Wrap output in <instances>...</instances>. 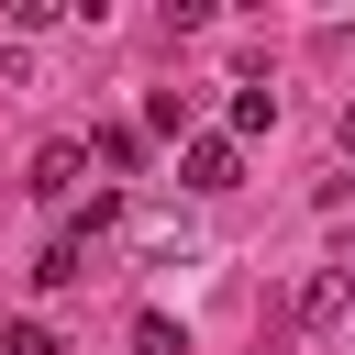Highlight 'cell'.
<instances>
[{
	"label": "cell",
	"instance_id": "6da1fadb",
	"mask_svg": "<svg viewBox=\"0 0 355 355\" xmlns=\"http://www.w3.org/2000/svg\"><path fill=\"white\" fill-rule=\"evenodd\" d=\"M178 189H200V200H222V189H244V144H233V133H200V144L178 155Z\"/></svg>",
	"mask_w": 355,
	"mask_h": 355
},
{
	"label": "cell",
	"instance_id": "7a4b0ae2",
	"mask_svg": "<svg viewBox=\"0 0 355 355\" xmlns=\"http://www.w3.org/2000/svg\"><path fill=\"white\" fill-rule=\"evenodd\" d=\"M89 244H100V233H89V222H67V233L33 255V277H44V288H78V277H89Z\"/></svg>",
	"mask_w": 355,
	"mask_h": 355
},
{
	"label": "cell",
	"instance_id": "3957f363",
	"mask_svg": "<svg viewBox=\"0 0 355 355\" xmlns=\"http://www.w3.org/2000/svg\"><path fill=\"white\" fill-rule=\"evenodd\" d=\"M344 311H355V266H322V277L300 288V322L322 333V322H344Z\"/></svg>",
	"mask_w": 355,
	"mask_h": 355
},
{
	"label": "cell",
	"instance_id": "277c9868",
	"mask_svg": "<svg viewBox=\"0 0 355 355\" xmlns=\"http://www.w3.org/2000/svg\"><path fill=\"white\" fill-rule=\"evenodd\" d=\"M78 178H89V144H44L33 155V200H67Z\"/></svg>",
	"mask_w": 355,
	"mask_h": 355
},
{
	"label": "cell",
	"instance_id": "5b68a950",
	"mask_svg": "<svg viewBox=\"0 0 355 355\" xmlns=\"http://www.w3.org/2000/svg\"><path fill=\"white\" fill-rule=\"evenodd\" d=\"M244 133H277V89H233V144Z\"/></svg>",
	"mask_w": 355,
	"mask_h": 355
},
{
	"label": "cell",
	"instance_id": "8992f818",
	"mask_svg": "<svg viewBox=\"0 0 355 355\" xmlns=\"http://www.w3.org/2000/svg\"><path fill=\"white\" fill-rule=\"evenodd\" d=\"M133 355H189V333H178L166 311H133Z\"/></svg>",
	"mask_w": 355,
	"mask_h": 355
},
{
	"label": "cell",
	"instance_id": "52a82bcc",
	"mask_svg": "<svg viewBox=\"0 0 355 355\" xmlns=\"http://www.w3.org/2000/svg\"><path fill=\"white\" fill-rule=\"evenodd\" d=\"M100 166H111V178H133V166H144V133H133V122H111V133H100Z\"/></svg>",
	"mask_w": 355,
	"mask_h": 355
},
{
	"label": "cell",
	"instance_id": "ba28073f",
	"mask_svg": "<svg viewBox=\"0 0 355 355\" xmlns=\"http://www.w3.org/2000/svg\"><path fill=\"white\" fill-rule=\"evenodd\" d=\"M0 355H67V333H55V322H11V333H0Z\"/></svg>",
	"mask_w": 355,
	"mask_h": 355
},
{
	"label": "cell",
	"instance_id": "9c48e42d",
	"mask_svg": "<svg viewBox=\"0 0 355 355\" xmlns=\"http://www.w3.org/2000/svg\"><path fill=\"white\" fill-rule=\"evenodd\" d=\"M333 144H344V166H355V100H344V111H333Z\"/></svg>",
	"mask_w": 355,
	"mask_h": 355
}]
</instances>
